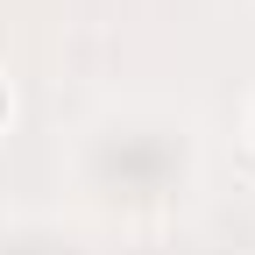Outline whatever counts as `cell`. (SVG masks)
Listing matches in <instances>:
<instances>
[{
  "label": "cell",
  "mask_w": 255,
  "mask_h": 255,
  "mask_svg": "<svg viewBox=\"0 0 255 255\" xmlns=\"http://www.w3.org/2000/svg\"><path fill=\"white\" fill-rule=\"evenodd\" d=\"M7 128H14V78L0 71V135H7Z\"/></svg>",
  "instance_id": "cell-1"
},
{
  "label": "cell",
  "mask_w": 255,
  "mask_h": 255,
  "mask_svg": "<svg viewBox=\"0 0 255 255\" xmlns=\"http://www.w3.org/2000/svg\"><path fill=\"white\" fill-rule=\"evenodd\" d=\"M241 135H248V149H255V92H248V114H241Z\"/></svg>",
  "instance_id": "cell-2"
}]
</instances>
